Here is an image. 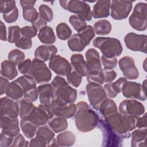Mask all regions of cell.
<instances>
[{"instance_id":"277c9868","label":"cell","mask_w":147,"mask_h":147,"mask_svg":"<svg viewBox=\"0 0 147 147\" xmlns=\"http://www.w3.org/2000/svg\"><path fill=\"white\" fill-rule=\"evenodd\" d=\"M93 45L99 49L103 56L106 57H116L122 52L123 48L120 41L115 38L98 37L92 41Z\"/></svg>"},{"instance_id":"cb8c5ba5","label":"cell","mask_w":147,"mask_h":147,"mask_svg":"<svg viewBox=\"0 0 147 147\" xmlns=\"http://www.w3.org/2000/svg\"><path fill=\"white\" fill-rule=\"evenodd\" d=\"M110 1H98L94 5L92 16L94 18H103L107 17L110 14Z\"/></svg>"},{"instance_id":"c3c4849f","label":"cell","mask_w":147,"mask_h":147,"mask_svg":"<svg viewBox=\"0 0 147 147\" xmlns=\"http://www.w3.org/2000/svg\"><path fill=\"white\" fill-rule=\"evenodd\" d=\"M3 18L5 22L8 24L13 23L17 21L18 17V10L17 7H15L13 10L8 13L3 14Z\"/></svg>"},{"instance_id":"f6af8a7d","label":"cell","mask_w":147,"mask_h":147,"mask_svg":"<svg viewBox=\"0 0 147 147\" xmlns=\"http://www.w3.org/2000/svg\"><path fill=\"white\" fill-rule=\"evenodd\" d=\"M39 16L45 21L51 22L53 18V13L52 9L48 5L41 4L38 8Z\"/></svg>"},{"instance_id":"7dc6e473","label":"cell","mask_w":147,"mask_h":147,"mask_svg":"<svg viewBox=\"0 0 147 147\" xmlns=\"http://www.w3.org/2000/svg\"><path fill=\"white\" fill-rule=\"evenodd\" d=\"M101 62L103 66V69H113L117 67L118 61L116 57H106L102 55Z\"/></svg>"},{"instance_id":"94428289","label":"cell","mask_w":147,"mask_h":147,"mask_svg":"<svg viewBox=\"0 0 147 147\" xmlns=\"http://www.w3.org/2000/svg\"><path fill=\"white\" fill-rule=\"evenodd\" d=\"M1 95H2L3 94H5L6 90L10 83L9 80L3 76H1Z\"/></svg>"},{"instance_id":"816d5d0a","label":"cell","mask_w":147,"mask_h":147,"mask_svg":"<svg viewBox=\"0 0 147 147\" xmlns=\"http://www.w3.org/2000/svg\"><path fill=\"white\" fill-rule=\"evenodd\" d=\"M37 29L33 26H25L21 29V34L23 37L31 38L37 35Z\"/></svg>"},{"instance_id":"ac0fdd59","label":"cell","mask_w":147,"mask_h":147,"mask_svg":"<svg viewBox=\"0 0 147 147\" xmlns=\"http://www.w3.org/2000/svg\"><path fill=\"white\" fill-rule=\"evenodd\" d=\"M54 116L50 107L40 104L29 121L36 126H40L46 125L48 121Z\"/></svg>"},{"instance_id":"f907efd6","label":"cell","mask_w":147,"mask_h":147,"mask_svg":"<svg viewBox=\"0 0 147 147\" xmlns=\"http://www.w3.org/2000/svg\"><path fill=\"white\" fill-rule=\"evenodd\" d=\"M104 83H108L112 82L117 77V73L113 69H102L101 71Z\"/></svg>"},{"instance_id":"ee69618b","label":"cell","mask_w":147,"mask_h":147,"mask_svg":"<svg viewBox=\"0 0 147 147\" xmlns=\"http://www.w3.org/2000/svg\"><path fill=\"white\" fill-rule=\"evenodd\" d=\"M21 28L17 26H11L8 28L7 41L9 43H16L21 37Z\"/></svg>"},{"instance_id":"03108f58","label":"cell","mask_w":147,"mask_h":147,"mask_svg":"<svg viewBox=\"0 0 147 147\" xmlns=\"http://www.w3.org/2000/svg\"><path fill=\"white\" fill-rule=\"evenodd\" d=\"M48 146H59V145H58V144H57L55 138H53L52 140V141L48 145Z\"/></svg>"},{"instance_id":"8992f818","label":"cell","mask_w":147,"mask_h":147,"mask_svg":"<svg viewBox=\"0 0 147 147\" xmlns=\"http://www.w3.org/2000/svg\"><path fill=\"white\" fill-rule=\"evenodd\" d=\"M59 3L65 10L76 14L83 20L90 21L92 19V11L90 5L84 1L60 0Z\"/></svg>"},{"instance_id":"83f0119b","label":"cell","mask_w":147,"mask_h":147,"mask_svg":"<svg viewBox=\"0 0 147 147\" xmlns=\"http://www.w3.org/2000/svg\"><path fill=\"white\" fill-rule=\"evenodd\" d=\"M6 96L10 99L18 101L24 96V92L20 84L15 80L10 82L5 91Z\"/></svg>"},{"instance_id":"e575fe53","label":"cell","mask_w":147,"mask_h":147,"mask_svg":"<svg viewBox=\"0 0 147 147\" xmlns=\"http://www.w3.org/2000/svg\"><path fill=\"white\" fill-rule=\"evenodd\" d=\"M56 140L59 146H70L75 144L76 137L72 132L65 131L58 134Z\"/></svg>"},{"instance_id":"4fadbf2b","label":"cell","mask_w":147,"mask_h":147,"mask_svg":"<svg viewBox=\"0 0 147 147\" xmlns=\"http://www.w3.org/2000/svg\"><path fill=\"white\" fill-rule=\"evenodd\" d=\"M132 1L114 0L111 1V16L115 20H121L126 18L131 11Z\"/></svg>"},{"instance_id":"9f6ffc18","label":"cell","mask_w":147,"mask_h":147,"mask_svg":"<svg viewBox=\"0 0 147 147\" xmlns=\"http://www.w3.org/2000/svg\"><path fill=\"white\" fill-rule=\"evenodd\" d=\"M29 142L26 141L25 138L21 134L18 133L16 135L14 138V141L11 145V146H21V147H26L29 145Z\"/></svg>"},{"instance_id":"6125c7cd","label":"cell","mask_w":147,"mask_h":147,"mask_svg":"<svg viewBox=\"0 0 147 147\" xmlns=\"http://www.w3.org/2000/svg\"><path fill=\"white\" fill-rule=\"evenodd\" d=\"M146 113H145L141 117H138L137 122V127L138 128H146Z\"/></svg>"},{"instance_id":"484cf974","label":"cell","mask_w":147,"mask_h":147,"mask_svg":"<svg viewBox=\"0 0 147 147\" xmlns=\"http://www.w3.org/2000/svg\"><path fill=\"white\" fill-rule=\"evenodd\" d=\"M19 105V117L21 119L29 120L35 111L36 107L32 102H30L22 98L18 101Z\"/></svg>"},{"instance_id":"3957f363","label":"cell","mask_w":147,"mask_h":147,"mask_svg":"<svg viewBox=\"0 0 147 147\" xmlns=\"http://www.w3.org/2000/svg\"><path fill=\"white\" fill-rule=\"evenodd\" d=\"M55 98L67 103H74L77 98V90L69 86L67 82L60 76H56L51 82Z\"/></svg>"},{"instance_id":"1f68e13d","label":"cell","mask_w":147,"mask_h":147,"mask_svg":"<svg viewBox=\"0 0 147 147\" xmlns=\"http://www.w3.org/2000/svg\"><path fill=\"white\" fill-rule=\"evenodd\" d=\"M103 118L118 111L117 106L111 98H106L100 105L98 110Z\"/></svg>"},{"instance_id":"8fae6325","label":"cell","mask_w":147,"mask_h":147,"mask_svg":"<svg viewBox=\"0 0 147 147\" xmlns=\"http://www.w3.org/2000/svg\"><path fill=\"white\" fill-rule=\"evenodd\" d=\"M124 41L127 49L135 52L146 53L147 36L146 34H138L130 32L126 34Z\"/></svg>"},{"instance_id":"ab89813d","label":"cell","mask_w":147,"mask_h":147,"mask_svg":"<svg viewBox=\"0 0 147 147\" xmlns=\"http://www.w3.org/2000/svg\"><path fill=\"white\" fill-rule=\"evenodd\" d=\"M24 19L30 22H34L39 17V13L34 7H25L22 8Z\"/></svg>"},{"instance_id":"681fc988","label":"cell","mask_w":147,"mask_h":147,"mask_svg":"<svg viewBox=\"0 0 147 147\" xmlns=\"http://www.w3.org/2000/svg\"><path fill=\"white\" fill-rule=\"evenodd\" d=\"M15 45L18 48L22 49H29L32 47V41L31 38L22 36L18 39L15 43Z\"/></svg>"},{"instance_id":"b9f144b4","label":"cell","mask_w":147,"mask_h":147,"mask_svg":"<svg viewBox=\"0 0 147 147\" xmlns=\"http://www.w3.org/2000/svg\"><path fill=\"white\" fill-rule=\"evenodd\" d=\"M8 60L10 61L15 65H19L25 60V53L18 49H12L8 53Z\"/></svg>"},{"instance_id":"5b68a950","label":"cell","mask_w":147,"mask_h":147,"mask_svg":"<svg viewBox=\"0 0 147 147\" xmlns=\"http://www.w3.org/2000/svg\"><path fill=\"white\" fill-rule=\"evenodd\" d=\"M97 126L102 133L103 146H121L123 140L130 137V133L121 134L115 131L108 125L103 118H99Z\"/></svg>"},{"instance_id":"e0dca14e","label":"cell","mask_w":147,"mask_h":147,"mask_svg":"<svg viewBox=\"0 0 147 147\" xmlns=\"http://www.w3.org/2000/svg\"><path fill=\"white\" fill-rule=\"evenodd\" d=\"M48 64L49 68L59 76H67L72 71L69 61L60 55H55L49 60Z\"/></svg>"},{"instance_id":"7a4b0ae2","label":"cell","mask_w":147,"mask_h":147,"mask_svg":"<svg viewBox=\"0 0 147 147\" xmlns=\"http://www.w3.org/2000/svg\"><path fill=\"white\" fill-rule=\"evenodd\" d=\"M103 118L115 131L121 134H126L137 127L138 116L123 115L117 111Z\"/></svg>"},{"instance_id":"60d3db41","label":"cell","mask_w":147,"mask_h":147,"mask_svg":"<svg viewBox=\"0 0 147 147\" xmlns=\"http://www.w3.org/2000/svg\"><path fill=\"white\" fill-rule=\"evenodd\" d=\"M78 34L87 46L95 37V33L93 28L91 25H87L83 30L78 32Z\"/></svg>"},{"instance_id":"d6a6232c","label":"cell","mask_w":147,"mask_h":147,"mask_svg":"<svg viewBox=\"0 0 147 147\" xmlns=\"http://www.w3.org/2000/svg\"><path fill=\"white\" fill-rule=\"evenodd\" d=\"M48 124L56 133L62 132L68 127V122L66 118L59 116L53 117L48 121Z\"/></svg>"},{"instance_id":"603a6c76","label":"cell","mask_w":147,"mask_h":147,"mask_svg":"<svg viewBox=\"0 0 147 147\" xmlns=\"http://www.w3.org/2000/svg\"><path fill=\"white\" fill-rule=\"evenodd\" d=\"M57 52V48L53 45H42L34 51V58L42 62L50 60Z\"/></svg>"},{"instance_id":"d590c367","label":"cell","mask_w":147,"mask_h":147,"mask_svg":"<svg viewBox=\"0 0 147 147\" xmlns=\"http://www.w3.org/2000/svg\"><path fill=\"white\" fill-rule=\"evenodd\" d=\"M95 33L99 36H105L109 34L111 31V23L107 20H100L96 21L94 25Z\"/></svg>"},{"instance_id":"52a82bcc","label":"cell","mask_w":147,"mask_h":147,"mask_svg":"<svg viewBox=\"0 0 147 147\" xmlns=\"http://www.w3.org/2000/svg\"><path fill=\"white\" fill-rule=\"evenodd\" d=\"M147 4L144 2L137 3L133 13L129 18L130 25L138 31H144L147 28Z\"/></svg>"},{"instance_id":"be15d7a7","label":"cell","mask_w":147,"mask_h":147,"mask_svg":"<svg viewBox=\"0 0 147 147\" xmlns=\"http://www.w3.org/2000/svg\"><path fill=\"white\" fill-rule=\"evenodd\" d=\"M1 27V33H0V39L2 41H6L7 40V32H6V28L2 21H1L0 24Z\"/></svg>"},{"instance_id":"ffe728a7","label":"cell","mask_w":147,"mask_h":147,"mask_svg":"<svg viewBox=\"0 0 147 147\" xmlns=\"http://www.w3.org/2000/svg\"><path fill=\"white\" fill-rule=\"evenodd\" d=\"M18 103L7 96L1 98L0 116L18 118Z\"/></svg>"},{"instance_id":"836d02e7","label":"cell","mask_w":147,"mask_h":147,"mask_svg":"<svg viewBox=\"0 0 147 147\" xmlns=\"http://www.w3.org/2000/svg\"><path fill=\"white\" fill-rule=\"evenodd\" d=\"M38 38L42 43L51 45L56 41V36L52 28L46 26L41 29L38 33Z\"/></svg>"},{"instance_id":"680465c9","label":"cell","mask_w":147,"mask_h":147,"mask_svg":"<svg viewBox=\"0 0 147 147\" xmlns=\"http://www.w3.org/2000/svg\"><path fill=\"white\" fill-rule=\"evenodd\" d=\"M47 22L43 20L40 16L37 20L34 22L32 23V26L34 27L37 29V30H40L41 29L44 28V26H47Z\"/></svg>"},{"instance_id":"db71d44e","label":"cell","mask_w":147,"mask_h":147,"mask_svg":"<svg viewBox=\"0 0 147 147\" xmlns=\"http://www.w3.org/2000/svg\"><path fill=\"white\" fill-rule=\"evenodd\" d=\"M15 7H16L15 1H0V10L1 13L2 14L8 13L10 10H13Z\"/></svg>"},{"instance_id":"74e56055","label":"cell","mask_w":147,"mask_h":147,"mask_svg":"<svg viewBox=\"0 0 147 147\" xmlns=\"http://www.w3.org/2000/svg\"><path fill=\"white\" fill-rule=\"evenodd\" d=\"M20 127L24 136L28 138H32L36 135L38 126L29 120L21 119Z\"/></svg>"},{"instance_id":"7c38bea8","label":"cell","mask_w":147,"mask_h":147,"mask_svg":"<svg viewBox=\"0 0 147 147\" xmlns=\"http://www.w3.org/2000/svg\"><path fill=\"white\" fill-rule=\"evenodd\" d=\"M122 95L126 98L145 101L146 99V89L140 83L126 81L122 88Z\"/></svg>"},{"instance_id":"9c48e42d","label":"cell","mask_w":147,"mask_h":147,"mask_svg":"<svg viewBox=\"0 0 147 147\" xmlns=\"http://www.w3.org/2000/svg\"><path fill=\"white\" fill-rule=\"evenodd\" d=\"M16 80L21 86L24 92V98L28 102H34L38 99V92L36 83L33 78L26 74L18 77Z\"/></svg>"},{"instance_id":"9a60e30c","label":"cell","mask_w":147,"mask_h":147,"mask_svg":"<svg viewBox=\"0 0 147 147\" xmlns=\"http://www.w3.org/2000/svg\"><path fill=\"white\" fill-rule=\"evenodd\" d=\"M119 113L123 115L141 116L145 113V107L140 102L135 99L122 100L119 105Z\"/></svg>"},{"instance_id":"2e32d148","label":"cell","mask_w":147,"mask_h":147,"mask_svg":"<svg viewBox=\"0 0 147 147\" xmlns=\"http://www.w3.org/2000/svg\"><path fill=\"white\" fill-rule=\"evenodd\" d=\"M118 64L125 78L129 80H136L138 78L139 71L133 57L128 56H124L119 60Z\"/></svg>"},{"instance_id":"11a10c76","label":"cell","mask_w":147,"mask_h":147,"mask_svg":"<svg viewBox=\"0 0 147 147\" xmlns=\"http://www.w3.org/2000/svg\"><path fill=\"white\" fill-rule=\"evenodd\" d=\"M14 137L7 134L1 132L0 137V146L1 147H8L11 146L14 141Z\"/></svg>"},{"instance_id":"f35d334b","label":"cell","mask_w":147,"mask_h":147,"mask_svg":"<svg viewBox=\"0 0 147 147\" xmlns=\"http://www.w3.org/2000/svg\"><path fill=\"white\" fill-rule=\"evenodd\" d=\"M56 31L57 37L60 40H66L71 36L72 30L65 22L59 24L56 26Z\"/></svg>"},{"instance_id":"d6986e66","label":"cell","mask_w":147,"mask_h":147,"mask_svg":"<svg viewBox=\"0 0 147 147\" xmlns=\"http://www.w3.org/2000/svg\"><path fill=\"white\" fill-rule=\"evenodd\" d=\"M85 56L87 74H96L102 71L100 56L96 50L94 48L88 49L86 52Z\"/></svg>"},{"instance_id":"5bb4252c","label":"cell","mask_w":147,"mask_h":147,"mask_svg":"<svg viewBox=\"0 0 147 147\" xmlns=\"http://www.w3.org/2000/svg\"><path fill=\"white\" fill-rule=\"evenodd\" d=\"M51 109L55 116L70 118L75 116L77 110V105L74 103H67L55 98Z\"/></svg>"},{"instance_id":"6f0895ef","label":"cell","mask_w":147,"mask_h":147,"mask_svg":"<svg viewBox=\"0 0 147 147\" xmlns=\"http://www.w3.org/2000/svg\"><path fill=\"white\" fill-rule=\"evenodd\" d=\"M32 64V60L30 59H27L24 60L22 63L18 65V69L20 72L23 75H26L28 74Z\"/></svg>"},{"instance_id":"6da1fadb","label":"cell","mask_w":147,"mask_h":147,"mask_svg":"<svg viewBox=\"0 0 147 147\" xmlns=\"http://www.w3.org/2000/svg\"><path fill=\"white\" fill-rule=\"evenodd\" d=\"M76 105L77 110L75 115V119L78 130L83 133L94 130L99 122L98 115L84 101H80Z\"/></svg>"},{"instance_id":"30bf717a","label":"cell","mask_w":147,"mask_h":147,"mask_svg":"<svg viewBox=\"0 0 147 147\" xmlns=\"http://www.w3.org/2000/svg\"><path fill=\"white\" fill-rule=\"evenodd\" d=\"M86 90L90 105L98 110L101 103L107 98L103 87L98 84L88 83L86 86Z\"/></svg>"},{"instance_id":"4316f807","label":"cell","mask_w":147,"mask_h":147,"mask_svg":"<svg viewBox=\"0 0 147 147\" xmlns=\"http://www.w3.org/2000/svg\"><path fill=\"white\" fill-rule=\"evenodd\" d=\"M71 64L74 71L80 75L82 76H86L87 70L86 62L82 54L75 53L71 57Z\"/></svg>"},{"instance_id":"f5cc1de1","label":"cell","mask_w":147,"mask_h":147,"mask_svg":"<svg viewBox=\"0 0 147 147\" xmlns=\"http://www.w3.org/2000/svg\"><path fill=\"white\" fill-rule=\"evenodd\" d=\"M87 80L88 83H92L98 84L99 85H102L104 83L103 76L101 71L96 74H87Z\"/></svg>"},{"instance_id":"7402d4cb","label":"cell","mask_w":147,"mask_h":147,"mask_svg":"<svg viewBox=\"0 0 147 147\" xmlns=\"http://www.w3.org/2000/svg\"><path fill=\"white\" fill-rule=\"evenodd\" d=\"M0 123L2 131L4 133L15 137L20 133L18 118L0 116Z\"/></svg>"},{"instance_id":"91938a15","label":"cell","mask_w":147,"mask_h":147,"mask_svg":"<svg viewBox=\"0 0 147 147\" xmlns=\"http://www.w3.org/2000/svg\"><path fill=\"white\" fill-rule=\"evenodd\" d=\"M29 146L30 147H33V146H48L47 144L35 137L33 138H32L30 140V141L29 142Z\"/></svg>"},{"instance_id":"4dcf8cb0","label":"cell","mask_w":147,"mask_h":147,"mask_svg":"<svg viewBox=\"0 0 147 147\" xmlns=\"http://www.w3.org/2000/svg\"><path fill=\"white\" fill-rule=\"evenodd\" d=\"M36 137L47 144L48 146L49 143L54 138L55 132L49 126L44 125L37 127Z\"/></svg>"},{"instance_id":"003e7915","label":"cell","mask_w":147,"mask_h":147,"mask_svg":"<svg viewBox=\"0 0 147 147\" xmlns=\"http://www.w3.org/2000/svg\"><path fill=\"white\" fill-rule=\"evenodd\" d=\"M146 59H145V60L144 61V64H143V68H144V69L145 70V71H146Z\"/></svg>"},{"instance_id":"e7e4bbea","label":"cell","mask_w":147,"mask_h":147,"mask_svg":"<svg viewBox=\"0 0 147 147\" xmlns=\"http://www.w3.org/2000/svg\"><path fill=\"white\" fill-rule=\"evenodd\" d=\"M36 1H20V3L22 8L25 7H34Z\"/></svg>"},{"instance_id":"d4e9b609","label":"cell","mask_w":147,"mask_h":147,"mask_svg":"<svg viewBox=\"0 0 147 147\" xmlns=\"http://www.w3.org/2000/svg\"><path fill=\"white\" fill-rule=\"evenodd\" d=\"M127 80L125 78H120L113 83H106L103 86V88L107 96L109 98H115L118 94L121 92L122 87Z\"/></svg>"},{"instance_id":"7bdbcfd3","label":"cell","mask_w":147,"mask_h":147,"mask_svg":"<svg viewBox=\"0 0 147 147\" xmlns=\"http://www.w3.org/2000/svg\"><path fill=\"white\" fill-rule=\"evenodd\" d=\"M69 22L78 32L83 30L87 26L86 21L76 15H72L69 18Z\"/></svg>"},{"instance_id":"f546056e","label":"cell","mask_w":147,"mask_h":147,"mask_svg":"<svg viewBox=\"0 0 147 147\" xmlns=\"http://www.w3.org/2000/svg\"><path fill=\"white\" fill-rule=\"evenodd\" d=\"M146 128H138L134 130L130 134L131 146L132 147L146 146Z\"/></svg>"},{"instance_id":"f1b7e54d","label":"cell","mask_w":147,"mask_h":147,"mask_svg":"<svg viewBox=\"0 0 147 147\" xmlns=\"http://www.w3.org/2000/svg\"><path fill=\"white\" fill-rule=\"evenodd\" d=\"M1 76L8 80H13L18 75L16 65L9 60H4L1 63Z\"/></svg>"},{"instance_id":"ba28073f","label":"cell","mask_w":147,"mask_h":147,"mask_svg":"<svg viewBox=\"0 0 147 147\" xmlns=\"http://www.w3.org/2000/svg\"><path fill=\"white\" fill-rule=\"evenodd\" d=\"M28 75L31 76L38 84L48 83L52 78L51 71L44 62L35 58L32 61Z\"/></svg>"},{"instance_id":"bcb514c9","label":"cell","mask_w":147,"mask_h":147,"mask_svg":"<svg viewBox=\"0 0 147 147\" xmlns=\"http://www.w3.org/2000/svg\"><path fill=\"white\" fill-rule=\"evenodd\" d=\"M82 80V76L76 71H71L67 76V82L75 87H78Z\"/></svg>"},{"instance_id":"44dd1931","label":"cell","mask_w":147,"mask_h":147,"mask_svg":"<svg viewBox=\"0 0 147 147\" xmlns=\"http://www.w3.org/2000/svg\"><path fill=\"white\" fill-rule=\"evenodd\" d=\"M38 97L41 104L50 107L55 99V90L51 84H41L37 87Z\"/></svg>"},{"instance_id":"8d00e7d4","label":"cell","mask_w":147,"mask_h":147,"mask_svg":"<svg viewBox=\"0 0 147 147\" xmlns=\"http://www.w3.org/2000/svg\"><path fill=\"white\" fill-rule=\"evenodd\" d=\"M67 45L69 49L73 52H81L86 47V45L78 34L72 35L68 38Z\"/></svg>"}]
</instances>
